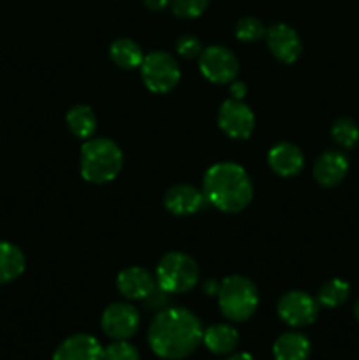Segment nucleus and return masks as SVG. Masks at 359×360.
<instances>
[{
	"instance_id": "obj_8",
	"label": "nucleus",
	"mask_w": 359,
	"mask_h": 360,
	"mask_svg": "<svg viewBox=\"0 0 359 360\" xmlns=\"http://www.w3.org/2000/svg\"><path fill=\"white\" fill-rule=\"evenodd\" d=\"M218 127L231 139L245 141L252 136L256 116L243 101L229 98L218 109Z\"/></svg>"
},
{
	"instance_id": "obj_21",
	"label": "nucleus",
	"mask_w": 359,
	"mask_h": 360,
	"mask_svg": "<svg viewBox=\"0 0 359 360\" xmlns=\"http://www.w3.org/2000/svg\"><path fill=\"white\" fill-rule=\"evenodd\" d=\"M109 56L122 69H136L143 63V49L132 39H116L109 48Z\"/></svg>"
},
{
	"instance_id": "obj_31",
	"label": "nucleus",
	"mask_w": 359,
	"mask_h": 360,
	"mask_svg": "<svg viewBox=\"0 0 359 360\" xmlns=\"http://www.w3.org/2000/svg\"><path fill=\"white\" fill-rule=\"evenodd\" d=\"M218 288H220V283H218L217 280H210L206 285H204V290H206V294L210 295H217Z\"/></svg>"
},
{
	"instance_id": "obj_9",
	"label": "nucleus",
	"mask_w": 359,
	"mask_h": 360,
	"mask_svg": "<svg viewBox=\"0 0 359 360\" xmlns=\"http://www.w3.org/2000/svg\"><path fill=\"white\" fill-rule=\"evenodd\" d=\"M278 316L291 327H306L313 323L319 315V302L301 290L284 294L277 306Z\"/></svg>"
},
{
	"instance_id": "obj_26",
	"label": "nucleus",
	"mask_w": 359,
	"mask_h": 360,
	"mask_svg": "<svg viewBox=\"0 0 359 360\" xmlns=\"http://www.w3.org/2000/svg\"><path fill=\"white\" fill-rule=\"evenodd\" d=\"M210 0H171V9L180 18H199L206 11Z\"/></svg>"
},
{
	"instance_id": "obj_25",
	"label": "nucleus",
	"mask_w": 359,
	"mask_h": 360,
	"mask_svg": "<svg viewBox=\"0 0 359 360\" xmlns=\"http://www.w3.org/2000/svg\"><path fill=\"white\" fill-rule=\"evenodd\" d=\"M104 360H139V352L127 340H118L104 348Z\"/></svg>"
},
{
	"instance_id": "obj_18",
	"label": "nucleus",
	"mask_w": 359,
	"mask_h": 360,
	"mask_svg": "<svg viewBox=\"0 0 359 360\" xmlns=\"http://www.w3.org/2000/svg\"><path fill=\"white\" fill-rule=\"evenodd\" d=\"M310 341L301 333H284L273 345L275 360H306L310 357Z\"/></svg>"
},
{
	"instance_id": "obj_32",
	"label": "nucleus",
	"mask_w": 359,
	"mask_h": 360,
	"mask_svg": "<svg viewBox=\"0 0 359 360\" xmlns=\"http://www.w3.org/2000/svg\"><path fill=\"white\" fill-rule=\"evenodd\" d=\"M225 360H256L250 354H234V355H229Z\"/></svg>"
},
{
	"instance_id": "obj_4",
	"label": "nucleus",
	"mask_w": 359,
	"mask_h": 360,
	"mask_svg": "<svg viewBox=\"0 0 359 360\" xmlns=\"http://www.w3.org/2000/svg\"><path fill=\"white\" fill-rule=\"evenodd\" d=\"M218 308L231 322H246L259 308V292L250 278L241 274L227 276L217 292Z\"/></svg>"
},
{
	"instance_id": "obj_15",
	"label": "nucleus",
	"mask_w": 359,
	"mask_h": 360,
	"mask_svg": "<svg viewBox=\"0 0 359 360\" xmlns=\"http://www.w3.org/2000/svg\"><path fill=\"white\" fill-rule=\"evenodd\" d=\"M155 287H157V281L144 267H127L116 278L118 292L130 301H143L155 290Z\"/></svg>"
},
{
	"instance_id": "obj_14",
	"label": "nucleus",
	"mask_w": 359,
	"mask_h": 360,
	"mask_svg": "<svg viewBox=\"0 0 359 360\" xmlns=\"http://www.w3.org/2000/svg\"><path fill=\"white\" fill-rule=\"evenodd\" d=\"M53 360H104V348L90 334H74L56 347Z\"/></svg>"
},
{
	"instance_id": "obj_27",
	"label": "nucleus",
	"mask_w": 359,
	"mask_h": 360,
	"mask_svg": "<svg viewBox=\"0 0 359 360\" xmlns=\"http://www.w3.org/2000/svg\"><path fill=\"white\" fill-rule=\"evenodd\" d=\"M203 51V44L196 35H183L176 42V53L183 58H196Z\"/></svg>"
},
{
	"instance_id": "obj_28",
	"label": "nucleus",
	"mask_w": 359,
	"mask_h": 360,
	"mask_svg": "<svg viewBox=\"0 0 359 360\" xmlns=\"http://www.w3.org/2000/svg\"><path fill=\"white\" fill-rule=\"evenodd\" d=\"M169 295H171V294H168V292H164V290H162V288L157 285V287H155V290L151 292V294L148 295L146 299H143V301H144V304H146V308L158 309V311H162V309L168 308V304H169Z\"/></svg>"
},
{
	"instance_id": "obj_29",
	"label": "nucleus",
	"mask_w": 359,
	"mask_h": 360,
	"mask_svg": "<svg viewBox=\"0 0 359 360\" xmlns=\"http://www.w3.org/2000/svg\"><path fill=\"white\" fill-rule=\"evenodd\" d=\"M231 95L232 98H238V101H243V97L246 95V84L241 83V81H231Z\"/></svg>"
},
{
	"instance_id": "obj_22",
	"label": "nucleus",
	"mask_w": 359,
	"mask_h": 360,
	"mask_svg": "<svg viewBox=\"0 0 359 360\" xmlns=\"http://www.w3.org/2000/svg\"><path fill=\"white\" fill-rule=\"evenodd\" d=\"M348 295H351V285L340 278H333L320 287L315 299L319 306L324 308H338L347 301Z\"/></svg>"
},
{
	"instance_id": "obj_13",
	"label": "nucleus",
	"mask_w": 359,
	"mask_h": 360,
	"mask_svg": "<svg viewBox=\"0 0 359 360\" xmlns=\"http://www.w3.org/2000/svg\"><path fill=\"white\" fill-rule=\"evenodd\" d=\"M203 190L190 185H175L165 192L164 204L169 213L176 217H189L199 213L206 204Z\"/></svg>"
},
{
	"instance_id": "obj_3",
	"label": "nucleus",
	"mask_w": 359,
	"mask_h": 360,
	"mask_svg": "<svg viewBox=\"0 0 359 360\" xmlns=\"http://www.w3.org/2000/svg\"><path fill=\"white\" fill-rule=\"evenodd\" d=\"M123 153L115 141L108 137H90L81 146V176L88 183L102 185L120 174Z\"/></svg>"
},
{
	"instance_id": "obj_11",
	"label": "nucleus",
	"mask_w": 359,
	"mask_h": 360,
	"mask_svg": "<svg viewBox=\"0 0 359 360\" xmlns=\"http://www.w3.org/2000/svg\"><path fill=\"white\" fill-rule=\"evenodd\" d=\"M266 44L271 55L284 63H294L303 51L298 32L287 23L271 25L266 30Z\"/></svg>"
},
{
	"instance_id": "obj_12",
	"label": "nucleus",
	"mask_w": 359,
	"mask_h": 360,
	"mask_svg": "<svg viewBox=\"0 0 359 360\" xmlns=\"http://www.w3.org/2000/svg\"><path fill=\"white\" fill-rule=\"evenodd\" d=\"M348 172V158L344 151L327 150L313 164V178L320 186L333 188L340 185Z\"/></svg>"
},
{
	"instance_id": "obj_17",
	"label": "nucleus",
	"mask_w": 359,
	"mask_h": 360,
	"mask_svg": "<svg viewBox=\"0 0 359 360\" xmlns=\"http://www.w3.org/2000/svg\"><path fill=\"white\" fill-rule=\"evenodd\" d=\"M203 343L211 354L229 355L236 350L239 343L238 330L227 323H217L208 327L203 333Z\"/></svg>"
},
{
	"instance_id": "obj_1",
	"label": "nucleus",
	"mask_w": 359,
	"mask_h": 360,
	"mask_svg": "<svg viewBox=\"0 0 359 360\" xmlns=\"http://www.w3.org/2000/svg\"><path fill=\"white\" fill-rule=\"evenodd\" d=\"M203 323L185 308H165L155 315L148 330V343L157 357L180 360L189 357L203 343Z\"/></svg>"
},
{
	"instance_id": "obj_24",
	"label": "nucleus",
	"mask_w": 359,
	"mask_h": 360,
	"mask_svg": "<svg viewBox=\"0 0 359 360\" xmlns=\"http://www.w3.org/2000/svg\"><path fill=\"white\" fill-rule=\"evenodd\" d=\"M266 30L264 23L253 16L241 18L236 25V37L241 42H257L263 37H266Z\"/></svg>"
},
{
	"instance_id": "obj_2",
	"label": "nucleus",
	"mask_w": 359,
	"mask_h": 360,
	"mask_svg": "<svg viewBox=\"0 0 359 360\" xmlns=\"http://www.w3.org/2000/svg\"><path fill=\"white\" fill-rule=\"evenodd\" d=\"M203 192L208 202L222 213H239L252 200L253 186L241 165L218 162L204 174Z\"/></svg>"
},
{
	"instance_id": "obj_19",
	"label": "nucleus",
	"mask_w": 359,
	"mask_h": 360,
	"mask_svg": "<svg viewBox=\"0 0 359 360\" xmlns=\"http://www.w3.org/2000/svg\"><path fill=\"white\" fill-rule=\"evenodd\" d=\"M23 252L16 245L7 241H0V285L11 283L20 278L25 271Z\"/></svg>"
},
{
	"instance_id": "obj_20",
	"label": "nucleus",
	"mask_w": 359,
	"mask_h": 360,
	"mask_svg": "<svg viewBox=\"0 0 359 360\" xmlns=\"http://www.w3.org/2000/svg\"><path fill=\"white\" fill-rule=\"evenodd\" d=\"M65 122L70 132L80 139H90L97 129V116H95L94 109L84 104L70 108L65 116Z\"/></svg>"
},
{
	"instance_id": "obj_10",
	"label": "nucleus",
	"mask_w": 359,
	"mask_h": 360,
	"mask_svg": "<svg viewBox=\"0 0 359 360\" xmlns=\"http://www.w3.org/2000/svg\"><path fill=\"white\" fill-rule=\"evenodd\" d=\"M101 327L111 340H129L137 333L139 313L129 302H115L104 309L101 316Z\"/></svg>"
},
{
	"instance_id": "obj_16",
	"label": "nucleus",
	"mask_w": 359,
	"mask_h": 360,
	"mask_svg": "<svg viewBox=\"0 0 359 360\" xmlns=\"http://www.w3.org/2000/svg\"><path fill=\"white\" fill-rule=\"evenodd\" d=\"M267 164L282 178H292L303 171L305 157L296 144L278 143L267 153Z\"/></svg>"
},
{
	"instance_id": "obj_6",
	"label": "nucleus",
	"mask_w": 359,
	"mask_h": 360,
	"mask_svg": "<svg viewBox=\"0 0 359 360\" xmlns=\"http://www.w3.org/2000/svg\"><path fill=\"white\" fill-rule=\"evenodd\" d=\"M141 77L150 91L168 94L178 84L182 72L175 56L165 51H151L141 63Z\"/></svg>"
},
{
	"instance_id": "obj_5",
	"label": "nucleus",
	"mask_w": 359,
	"mask_h": 360,
	"mask_svg": "<svg viewBox=\"0 0 359 360\" xmlns=\"http://www.w3.org/2000/svg\"><path fill=\"white\" fill-rule=\"evenodd\" d=\"M157 285L168 294H185L199 280V266L192 257L182 252L165 253L155 271Z\"/></svg>"
},
{
	"instance_id": "obj_23",
	"label": "nucleus",
	"mask_w": 359,
	"mask_h": 360,
	"mask_svg": "<svg viewBox=\"0 0 359 360\" xmlns=\"http://www.w3.org/2000/svg\"><path fill=\"white\" fill-rule=\"evenodd\" d=\"M331 137L341 150H352L359 143V129L354 120L338 118L331 125Z\"/></svg>"
},
{
	"instance_id": "obj_7",
	"label": "nucleus",
	"mask_w": 359,
	"mask_h": 360,
	"mask_svg": "<svg viewBox=\"0 0 359 360\" xmlns=\"http://www.w3.org/2000/svg\"><path fill=\"white\" fill-rule=\"evenodd\" d=\"M238 58L224 46H210L199 55L201 74L215 84L231 83L238 76Z\"/></svg>"
},
{
	"instance_id": "obj_33",
	"label": "nucleus",
	"mask_w": 359,
	"mask_h": 360,
	"mask_svg": "<svg viewBox=\"0 0 359 360\" xmlns=\"http://www.w3.org/2000/svg\"><path fill=\"white\" fill-rule=\"evenodd\" d=\"M354 316H355V320L359 322V299L355 301V306H354Z\"/></svg>"
},
{
	"instance_id": "obj_30",
	"label": "nucleus",
	"mask_w": 359,
	"mask_h": 360,
	"mask_svg": "<svg viewBox=\"0 0 359 360\" xmlns=\"http://www.w3.org/2000/svg\"><path fill=\"white\" fill-rule=\"evenodd\" d=\"M144 6L150 11H162L169 4V0H143Z\"/></svg>"
}]
</instances>
